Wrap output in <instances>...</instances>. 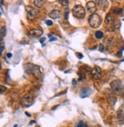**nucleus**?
<instances>
[{
    "mask_svg": "<svg viewBox=\"0 0 124 127\" xmlns=\"http://www.w3.org/2000/svg\"><path fill=\"white\" fill-rule=\"evenodd\" d=\"M75 127H88V126H87V124L84 121L81 120V121H79V122L78 123V124L76 125Z\"/></svg>",
    "mask_w": 124,
    "mask_h": 127,
    "instance_id": "nucleus-22",
    "label": "nucleus"
},
{
    "mask_svg": "<svg viewBox=\"0 0 124 127\" xmlns=\"http://www.w3.org/2000/svg\"><path fill=\"white\" fill-rule=\"evenodd\" d=\"M104 49H105V47H104V44H100V46H99V50H100V52H103L104 50Z\"/></svg>",
    "mask_w": 124,
    "mask_h": 127,
    "instance_id": "nucleus-27",
    "label": "nucleus"
},
{
    "mask_svg": "<svg viewBox=\"0 0 124 127\" xmlns=\"http://www.w3.org/2000/svg\"><path fill=\"white\" fill-rule=\"evenodd\" d=\"M6 88L5 87V86H2V85H0V95H2V94H3L4 92L6 91Z\"/></svg>",
    "mask_w": 124,
    "mask_h": 127,
    "instance_id": "nucleus-25",
    "label": "nucleus"
},
{
    "mask_svg": "<svg viewBox=\"0 0 124 127\" xmlns=\"http://www.w3.org/2000/svg\"><path fill=\"white\" fill-rule=\"evenodd\" d=\"M76 83H77L76 80H75V79H73V80H72V85H75Z\"/></svg>",
    "mask_w": 124,
    "mask_h": 127,
    "instance_id": "nucleus-32",
    "label": "nucleus"
},
{
    "mask_svg": "<svg viewBox=\"0 0 124 127\" xmlns=\"http://www.w3.org/2000/svg\"><path fill=\"white\" fill-rule=\"evenodd\" d=\"M117 120L120 125L124 124V112L122 108H120L117 112Z\"/></svg>",
    "mask_w": 124,
    "mask_h": 127,
    "instance_id": "nucleus-13",
    "label": "nucleus"
},
{
    "mask_svg": "<svg viewBox=\"0 0 124 127\" xmlns=\"http://www.w3.org/2000/svg\"><path fill=\"white\" fill-rule=\"evenodd\" d=\"M88 23L92 28H97L101 24V18L98 14L94 13L89 17Z\"/></svg>",
    "mask_w": 124,
    "mask_h": 127,
    "instance_id": "nucleus-4",
    "label": "nucleus"
},
{
    "mask_svg": "<svg viewBox=\"0 0 124 127\" xmlns=\"http://www.w3.org/2000/svg\"><path fill=\"white\" fill-rule=\"evenodd\" d=\"M75 55H76V56L78 57V59H82L83 57H84L83 54H82V53H75Z\"/></svg>",
    "mask_w": 124,
    "mask_h": 127,
    "instance_id": "nucleus-26",
    "label": "nucleus"
},
{
    "mask_svg": "<svg viewBox=\"0 0 124 127\" xmlns=\"http://www.w3.org/2000/svg\"><path fill=\"white\" fill-rule=\"evenodd\" d=\"M107 100L109 102V103L111 105V106H114L115 103L117 102V97L114 94H109L107 95Z\"/></svg>",
    "mask_w": 124,
    "mask_h": 127,
    "instance_id": "nucleus-14",
    "label": "nucleus"
},
{
    "mask_svg": "<svg viewBox=\"0 0 124 127\" xmlns=\"http://www.w3.org/2000/svg\"><path fill=\"white\" fill-rule=\"evenodd\" d=\"M110 87L115 94L124 96V85L120 80H114L110 83Z\"/></svg>",
    "mask_w": 124,
    "mask_h": 127,
    "instance_id": "nucleus-2",
    "label": "nucleus"
},
{
    "mask_svg": "<svg viewBox=\"0 0 124 127\" xmlns=\"http://www.w3.org/2000/svg\"><path fill=\"white\" fill-rule=\"evenodd\" d=\"M6 56H7V58H11V57L12 56V54L11 53H8L6 54Z\"/></svg>",
    "mask_w": 124,
    "mask_h": 127,
    "instance_id": "nucleus-31",
    "label": "nucleus"
},
{
    "mask_svg": "<svg viewBox=\"0 0 124 127\" xmlns=\"http://www.w3.org/2000/svg\"><path fill=\"white\" fill-rule=\"evenodd\" d=\"M59 2H60L65 8H67V7H68V5H69V1H68V0H60Z\"/></svg>",
    "mask_w": 124,
    "mask_h": 127,
    "instance_id": "nucleus-20",
    "label": "nucleus"
},
{
    "mask_svg": "<svg viewBox=\"0 0 124 127\" xmlns=\"http://www.w3.org/2000/svg\"><path fill=\"white\" fill-rule=\"evenodd\" d=\"M25 10L28 13V17L29 19H34L39 15V11L30 5L25 6Z\"/></svg>",
    "mask_w": 124,
    "mask_h": 127,
    "instance_id": "nucleus-6",
    "label": "nucleus"
},
{
    "mask_svg": "<svg viewBox=\"0 0 124 127\" xmlns=\"http://www.w3.org/2000/svg\"><path fill=\"white\" fill-rule=\"evenodd\" d=\"M33 102H34V96H33V94H31V92H30V93L25 95L21 100V105L24 107H31L33 103Z\"/></svg>",
    "mask_w": 124,
    "mask_h": 127,
    "instance_id": "nucleus-5",
    "label": "nucleus"
},
{
    "mask_svg": "<svg viewBox=\"0 0 124 127\" xmlns=\"http://www.w3.org/2000/svg\"><path fill=\"white\" fill-rule=\"evenodd\" d=\"M25 114L27 115V116H28V117H31V114H30V113H27V112L25 113Z\"/></svg>",
    "mask_w": 124,
    "mask_h": 127,
    "instance_id": "nucleus-34",
    "label": "nucleus"
},
{
    "mask_svg": "<svg viewBox=\"0 0 124 127\" xmlns=\"http://www.w3.org/2000/svg\"><path fill=\"white\" fill-rule=\"evenodd\" d=\"M114 19H115V18H114V16H113L112 14L108 13V14L107 15L106 18H105V24H106V25H111L112 23L114 22Z\"/></svg>",
    "mask_w": 124,
    "mask_h": 127,
    "instance_id": "nucleus-15",
    "label": "nucleus"
},
{
    "mask_svg": "<svg viewBox=\"0 0 124 127\" xmlns=\"http://www.w3.org/2000/svg\"><path fill=\"white\" fill-rule=\"evenodd\" d=\"M45 40H46V38H45V37H43V38H41V39L40 40V43L43 44V47L44 46V44H43V42H44Z\"/></svg>",
    "mask_w": 124,
    "mask_h": 127,
    "instance_id": "nucleus-30",
    "label": "nucleus"
},
{
    "mask_svg": "<svg viewBox=\"0 0 124 127\" xmlns=\"http://www.w3.org/2000/svg\"><path fill=\"white\" fill-rule=\"evenodd\" d=\"M92 77L94 79H97V80L100 79V77H101V69H100V68L98 67V66H94L92 68Z\"/></svg>",
    "mask_w": 124,
    "mask_h": 127,
    "instance_id": "nucleus-9",
    "label": "nucleus"
},
{
    "mask_svg": "<svg viewBox=\"0 0 124 127\" xmlns=\"http://www.w3.org/2000/svg\"><path fill=\"white\" fill-rule=\"evenodd\" d=\"M72 12L74 17L78 18V19H82L85 17L86 12H85V9L83 6L80 5H77L73 7L72 9Z\"/></svg>",
    "mask_w": 124,
    "mask_h": 127,
    "instance_id": "nucleus-3",
    "label": "nucleus"
},
{
    "mask_svg": "<svg viewBox=\"0 0 124 127\" xmlns=\"http://www.w3.org/2000/svg\"><path fill=\"white\" fill-rule=\"evenodd\" d=\"M0 69H1V65H0Z\"/></svg>",
    "mask_w": 124,
    "mask_h": 127,
    "instance_id": "nucleus-38",
    "label": "nucleus"
},
{
    "mask_svg": "<svg viewBox=\"0 0 124 127\" xmlns=\"http://www.w3.org/2000/svg\"><path fill=\"white\" fill-rule=\"evenodd\" d=\"M1 15H2V13H1V11H0V18H1Z\"/></svg>",
    "mask_w": 124,
    "mask_h": 127,
    "instance_id": "nucleus-36",
    "label": "nucleus"
},
{
    "mask_svg": "<svg viewBox=\"0 0 124 127\" xmlns=\"http://www.w3.org/2000/svg\"><path fill=\"white\" fill-rule=\"evenodd\" d=\"M110 25H111V27H110V31H115L118 30V29L120 28L121 23H120V20H118V19H114V22H113Z\"/></svg>",
    "mask_w": 124,
    "mask_h": 127,
    "instance_id": "nucleus-12",
    "label": "nucleus"
},
{
    "mask_svg": "<svg viewBox=\"0 0 124 127\" xmlns=\"http://www.w3.org/2000/svg\"><path fill=\"white\" fill-rule=\"evenodd\" d=\"M81 69L82 72H85V73H92V68L88 65H83L81 68Z\"/></svg>",
    "mask_w": 124,
    "mask_h": 127,
    "instance_id": "nucleus-18",
    "label": "nucleus"
},
{
    "mask_svg": "<svg viewBox=\"0 0 124 127\" xmlns=\"http://www.w3.org/2000/svg\"><path fill=\"white\" fill-rule=\"evenodd\" d=\"M33 123H36V121L35 120H32V121L30 122V125H32Z\"/></svg>",
    "mask_w": 124,
    "mask_h": 127,
    "instance_id": "nucleus-33",
    "label": "nucleus"
},
{
    "mask_svg": "<svg viewBox=\"0 0 124 127\" xmlns=\"http://www.w3.org/2000/svg\"><path fill=\"white\" fill-rule=\"evenodd\" d=\"M13 127H18V125H17V124H15V126H14Z\"/></svg>",
    "mask_w": 124,
    "mask_h": 127,
    "instance_id": "nucleus-35",
    "label": "nucleus"
},
{
    "mask_svg": "<svg viewBox=\"0 0 124 127\" xmlns=\"http://www.w3.org/2000/svg\"><path fill=\"white\" fill-rule=\"evenodd\" d=\"M25 71L31 75H33L36 78L40 79L43 75V68L40 65H34L33 63H25L24 65Z\"/></svg>",
    "mask_w": 124,
    "mask_h": 127,
    "instance_id": "nucleus-1",
    "label": "nucleus"
},
{
    "mask_svg": "<svg viewBox=\"0 0 124 127\" xmlns=\"http://www.w3.org/2000/svg\"><path fill=\"white\" fill-rule=\"evenodd\" d=\"M86 8H87V11H88L89 13L94 14L96 11V10H97L96 3L94 1H89V2H88L87 4H86Z\"/></svg>",
    "mask_w": 124,
    "mask_h": 127,
    "instance_id": "nucleus-7",
    "label": "nucleus"
},
{
    "mask_svg": "<svg viewBox=\"0 0 124 127\" xmlns=\"http://www.w3.org/2000/svg\"><path fill=\"white\" fill-rule=\"evenodd\" d=\"M33 3L37 8H41L44 5V1H43V0H34V1L33 2Z\"/></svg>",
    "mask_w": 124,
    "mask_h": 127,
    "instance_id": "nucleus-19",
    "label": "nucleus"
},
{
    "mask_svg": "<svg viewBox=\"0 0 124 127\" xmlns=\"http://www.w3.org/2000/svg\"><path fill=\"white\" fill-rule=\"evenodd\" d=\"M48 36L50 37V42H52V41H56V40H57L55 37H52V34H49Z\"/></svg>",
    "mask_w": 124,
    "mask_h": 127,
    "instance_id": "nucleus-28",
    "label": "nucleus"
},
{
    "mask_svg": "<svg viewBox=\"0 0 124 127\" xmlns=\"http://www.w3.org/2000/svg\"><path fill=\"white\" fill-rule=\"evenodd\" d=\"M7 33V29L5 27H2L1 29H0V42L2 41L3 38L5 37Z\"/></svg>",
    "mask_w": 124,
    "mask_h": 127,
    "instance_id": "nucleus-17",
    "label": "nucleus"
},
{
    "mask_svg": "<svg viewBox=\"0 0 124 127\" xmlns=\"http://www.w3.org/2000/svg\"><path fill=\"white\" fill-rule=\"evenodd\" d=\"M4 48H5V44H4V43H0V57H1V56L2 54V52L4 50Z\"/></svg>",
    "mask_w": 124,
    "mask_h": 127,
    "instance_id": "nucleus-23",
    "label": "nucleus"
},
{
    "mask_svg": "<svg viewBox=\"0 0 124 127\" xmlns=\"http://www.w3.org/2000/svg\"><path fill=\"white\" fill-rule=\"evenodd\" d=\"M97 3L100 7H101L103 9H106L109 5L108 1H105V0H99V1H97Z\"/></svg>",
    "mask_w": 124,
    "mask_h": 127,
    "instance_id": "nucleus-16",
    "label": "nucleus"
},
{
    "mask_svg": "<svg viewBox=\"0 0 124 127\" xmlns=\"http://www.w3.org/2000/svg\"><path fill=\"white\" fill-rule=\"evenodd\" d=\"M122 62H124V60H122Z\"/></svg>",
    "mask_w": 124,
    "mask_h": 127,
    "instance_id": "nucleus-37",
    "label": "nucleus"
},
{
    "mask_svg": "<svg viewBox=\"0 0 124 127\" xmlns=\"http://www.w3.org/2000/svg\"><path fill=\"white\" fill-rule=\"evenodd\" d=\"M122 12H123V9L122 8H116V9L114 10V13L116 14V15H119V14H120Z\"/></svg>",
    "mask_w": 124,
    "mask_h": 127,
    "instance_id": "nucleus-24",
    "label": "nucleus"
},
{
    "mask_svg": "<svg viewBox=\"0 0 124 127\" xmlns=\"http://www.w3.org/2000/svg\"><path fill=\"white\" fill-rule=\"evenodd\" d=\"M92 93V90L89 88H84L80 91V97L81 98H85L89 97Z\"/></svg>",
    "mask_w": 124,
    "mask_h": 127,
    "instance_id": "nucleus-10",
    "label": "nucleus"
},
{
    "mask_svg": "<svg viewBox=\"0 0 124 127\" xmlns=\"http://www.w3.org/2000/svg\"><path fill=\"white\" fill-rule=\"evenodd\" d=\"M28 34L32 37H40L43 34V31L40 29H31L28 31Z\"/></svg>",
    "mask_w": 124,
    "mask_h": 127,
    "instance_id": "nucleus-8",
    "label": "nucleus"
},
{
    "mask_svg": "<svg viewBox=\"0 0 124 127\" xmlns=\"http://www.w3.org/2000/svg\"><path fill=\"white\" fill-rule=\"evenodd\" d=\"M95 37H96L97 39H101V38H102V37H104V33H103L102 31H97V32L95 33Z\"/></svg>",
    "mask_w": 124,
    "mask_h": 127,
    "instance_id": "nucleus-21",
    "label": "nucleus"
},
{
    "mask_svg": "<svg viewBox=\"0 0 124 127\" xmlns=\"http://www.w3.org/2000/svg\"><path fill=\"white\" fill-rule=\"evenodd\" d=\"M61 15H62L61 11L60 10H56V9L51 11L49 13V17L52 19H59L60 18Z\"/></svg>",
    "mask_w": 124,
    "mask_h": 127,
    "instance_id": "nucleus-11",
    "label": "nucleus"
},
{
    "mask_svg": "<svg viewBox=\"0 0 124 127\" xmlns=\"http://www.w3.org/2000/svg\"><path fill=\"white\" fill-rule=\"evenodd\" d=\"M46 24L48 26H51V25H53V21H50V20H47L46 21Z\"/></svg>",
    "mask_w": 124,
    "mask_h": 127,
    "instance_id": "nucleus-29",
    "label": "nucleus"
}]
</instances>
